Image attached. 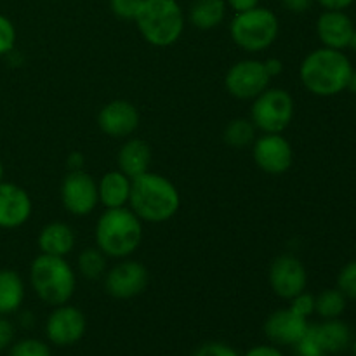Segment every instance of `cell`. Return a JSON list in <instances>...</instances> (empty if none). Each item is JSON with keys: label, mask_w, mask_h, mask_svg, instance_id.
<instances>
[{"label": "cell", "mask_w": 356, "mask_h": 356, "mask_svg": "<svg viewBox=\"0 0 356 356\" xmlns=\"http://www.w3.org/2000/svg\"><path fill=\"white\" fill-rule=\"evenodd\" d=\"M353 65L343 51L320 47L301 63L299 79L305 89L318 97H332L350 89Z\"/></svg>", "instance_id": "cell-1"}, {"label": "cell", "mask_w": 356, "mask_h": 356, "mask_svg": "<svg viewBox=\"0 0 356 356\" xmlns=\"http://www.w3.org/2000/svg\"><path fill=\"white\" fill-rule=\"evenodd\" d=\"M181 207V195L176 184L159 172L141 174L132 179L129 209L143 222L160 225L177 214Z\"/></svg>", "instance_id": "cell-2"}, {"label": "cell", "mask_w": 356, "mask_h": 356, "mask_svg": "<svg viewBox=\"0 0 356 356\" xmlns=\"http://www.w3.org/2000/svg\"><path fill=\"white\" fill-rule=\"evenodd\" d=\"M143 221L129 207L106 209L96 222V245L111 259H125L139 249Z\"/></svg>", "instance_id": "cell-3"}, {"label": "cell", "mask_w": 356, "mask_h": 356, "mask_svg": "<svg viewBox=\"0 0 356 356\" xmlns=\"http://www.w3.org/2000/svg\"><path fill=\"white\" fill-rule=\"evenodd\" d=\"M30 284L42 302L66 305L76 289V273L65 257L40 254L30 266Z\"/></svg>", "instance_id": "cell-4"}, {"label": "cell", "mask_w": 356, "mask_h": 356, "mask_svg": "<svg viewBox=\"0 0 356 356\" xmlns=\"http://www.w3.org/2000/svg\"><path fill=\"white\" fill-rule=\"evenodd\" d=\"M134 21L148 44L169 47L183 35L186 16L177 0H143Z\"/></svg>", "instance_id": "cell-5"}, {"label": "cell", "mask_w": 356, "mask_h": 356, "mask_svg": "<svg viewBox=\"0 0 356 356\" xmlns=\"http://www.w3.org/2000/svg\"><path fill=\"white\" fill-rule=\"evenodd\" d=\"M280 31L277 14L268 7H254L236 13L229 23V37L247 52H261L275 44Z\"/></svg>", "instance_id": "cell-6"}, {"label": "cell", "mask_w": 356, "mask_h": 356, "mask_svg": "<svg viewBox=\"0 0 356 356\" xmlns=\"http://www.w3.org/2000/svg\"><path fill=\"white\" fill-rule=\"evenodd\" d=\"M294 99L280 87H268L252 99L250 120L263 134H282L294 118Z\"/></svg>", "instance_id": "cell-7"}, {"label": "cell", "mask_w": 356, "mask_h": 356, "mask_svg": "<svg viewBox=\"0 0 356 356\" xmlns=\"http://www.w3.org/2000/svg\"><path fill=\"white\" fill-rule=\"evenodd\" d=\"M271 76L259 59H242L229 66L225 76V87L235 99L252 101L270 87Z\"/></svg>", "instance_id": "cell-8"}, {"label": "cell", "mask_w": 356, "mask_h": 356, "mask_svg": "<svg viewBox=\"0 0 356 356\" xmlns=\"http://www.w3.org/2000/svg\"><path fill=\"white\" fill-rule=\"evenodd\" d=\"M104 291L115 299H132L143 294L149 284V273L145 264L132 259H122L104 273Z\"/></svg>", "instance_id": "cell-9"}, {"label": "cell", "mask_w": 356, "mask_h": 356, "mask_svg": "<svg viewBox=\"0 0 356 356\" xmlns=\"http://www.w3.org/2000/svg\"><path fill=\"white\" fill-rule=\"evenodd\" d=\"M63 207L73 216H87L99 204L97 183L86 170H70L61 183Z\"/></svg>", "instance_id": "cell-10"}, {"label": "cell", "mask_w": 356, "mask_h": 356, "mask_svg": "<svg viewBox=\"0 0 356 356\" xmlns=\"http://www.w3.org/2000/svg\"><path fill=\"white\" fill-rule=\"evenodd\" d=\"M268 282L275 294L280 299H294L301 292L306 291L308 285V273L298 257L292 254H284L273 259L268 271Z\"/></svg>", "instance_id": "cell-11"}, {"label": "cell", "mask_w": 356, "mask_h": 356, "mask_svg": "<svg viewBox=\"0 0 356 356\" xmlns=\"http://www.w3.org/2000/svg\"><path fill=\"white\" fill-rule=\"evenodd\" d=\"M86 329V315L68 302L54 306L45 320V336L56 346H73L82 339Z\"/></svg>", "instance_id": "cell-12"}, {"label": "cell", "mask_w": 356, "mask_h": 356, "mask_svg": "<svg viewBox=\"0 0 356 356\" xmlns=\"http://www.w3.org/2000/svg\"><path fill=\"white\" fill-rule=\"evenodd\" d=\"M252 145V159L263 172L278 176L291 169L294 152L282 134H263Z\"/></svg>", "instance_id": "cell-13"}, {"label": "cell", "mask_w": 356, "mask_h": 356, "mask_svg": "<svg viewBox=\"0 0 356 356\" xmlns=\"http://www.w3.org/2000/svg\"><path fill=\"white\" fill-rule=\"evenodd\" d=\"M139 111L131 101L113 99L104 104L97 113V125L101 132L115 139H127L138 131Z\"/></svg>", "instance_id": "cell-14"}, {"label": "cell", "mask_w": 356, "mask_h": 356, "mask_svg": "<svg viewBox=\"0 0 356 356\" xmlns=\"http://www.w3.org/2000/svg\"><path fill=\"white\" fill-rule=\"evenodd\" d=\"M308 329V318L296 313L291 306L273 312L264 322V334L275 346H296Z\"/></svg>", "instance_id": "cell-15"}, {"label": "cell", "mask_w": 356, "mask_h": 356, "mask_svg": "<svg viewBox=\"0 0 356 356\" xmlns=\"http://www.w3.org/2000/svg\"><path fill=\"white\" fill-rule=\"evenodd\" d=\"M356 33L353 19L344 10H323L316 19V35L322 47L344 49L351 47Z\"/></svg>", "instance_id": "cell-16"}, {"label": "cell", "mask_w": 356, "mask_h": 356, "mask_svg": "<svg viewBox=\"0 0 356 356\" xmlns=\"http://www.w3.org/2000/svg\"><path fill=\"white\" fill-rule=\"evenodd\" d=\"M31 198L21 186L0 181V228L23 226L31 216Z\"/></svg>", "instance_id": "cell-17"}, {"label": "cell", "mask_w": 356, "mask_h": 356, "mask_svg": "<svg viewBox=\"0 0 356 356\" xmlns=\"http://www.w3.org/2000/svg\"><path fill=\"white\" fill-rule=\"evenodd\" d=\"M152 163V148L146 141L139 138H129L122 145L117 155V165L120 172L134 179L141 174L148 172Z\"/></svg>", "instance_id": "cell-18"}, {"label": "cell", "mask_w": 356, "mask_h": 356, "mask_svg": "<svg viewBox=\"0 0 356 356\" xmlns=\"http://www.w3.org/2000/svg\"><path fill=\"white\" fill-rule=\"evenodd\" d=\"M38 249L40 254H47V256H58V257H66L75 247L76 238L75 232L70 225L61 221L49 222L42 228V232L38 233Z\"/></svg>", "instance_id": "cell-19"}, {"label": "cell", "mask_w": 356, "mask_h": 356, "mask_svg": "<svg viewBox=\"0 0 356 356\" xmlns=\"http://www.w3.org/2000/svg\"><path fill=\"white\" fill-rule=\"evenodd\" d=\"M131 188L132 179L118 169L103 174V177L97 183L99 204L104 209L127 207L129 198H131Z\"/></svg>", "instance_id": "cell-20"}, {"label": "cell", "mask_w": 356, "mask_h": 356, "mask_svg": "<svg viewBox=\"0 0 356 356\" xmlns=\"http://www.w3.org/2000/svg\"><path fill=\"white\" fill-rule=\"evenodd\" d=\"M313 336L327 355H336L348 350L351 344V329L339 318L323 320L322 323H309Z\"/></svg>", "instance_id": "cell-21"}, {"label": "cell", "mask_w": 356, "mask_h": 356, "mask_svg": "<svg viewBox=\"0 0 356 356\" xmlns=\"http://www.w3.org/2000/svg\"><path fill=\"white\" fill-rule=\"evenodd\" d=\"M226 0H193L188 9L186 19L193 24L197 30H214L225 21Z\"/></svg>", "instance_id": "cell-22"}, {"label": "cell", "mask_w": 356, "mask_h": 356, "mask_svg": "<svg viewBox=\"0 0 356 356\" xmlns=\"http://www.w3.org/2000/svg\"><path fill=\"white\" fill-rule=\"evenodd\" d=\"M24 301V284L14 270H0V315L16 313Z\"/></svg>", "instance_id": "cell-23"}, {"label": "cell", "mask_w": 356, "mask_h": 356, "mask_svg": "<svg viewBox=\"0 0 356 356\" xmlns=\"http://www.w3.org/2000/svg\"><path fill=\"white\" fill-rule=\"evenodd\" d=\"M76 270L86 280H97L103 278L108 271V256L99 247H87L76 257Z\"/></svg>", "instance_id": "cell-24"}, {"label": "cell", "mask_w": 356, "mask_h": 356, "mask_svg": "<svg viewBox=\"0 0 356 356\" xmlns=\"http://www.w3.org/2000/svg\"><path fill=\"white\" fill-rule=\"evenodd\" d=\"M256 132L257 129L250 118H235L225 127L222 139L229 148L243 149L256 141Z\"/></svg>", "instance_id": "cell-25"}, {"label": "cell", "mask_w": 356, "mask_h": 356, "mask_svg": "<svg viewBox=\"0 0 356 356\" xmlns=\"http://www.w3.org/2000/svg\"><path fill=\"white\" fill-rule=\"evenodd\" d=\"M348 305V298L339 289H327L315 298V313L323 320L339 318Z\"/></svg>", "instance_id": "cell-26"}, {"label": "cell", "mask_w": 356, "mask_h": 356, "mask_svg": "<svg viewBox=\"0 0 356 356\" xmlns=\"http://www.w3.org/2000/svg\"><path fill=\"white\" fill-rule=\"evenodd\" d=\"M9 356H52V353L49 344H45L44 341L28 337L13 343V346L9 348Z\"/></svg>", "instance_id": "cell-27"}, {"label": "cell", "mask_w": 356, "mask_h": 356, "mask_svg": "<svg viewBox=\"0 0 356 356\" xmlns=\"http://www.w3.org/2000/svg\"><path fill=\"white\" fill-rule=\"evenodd\" d=\"M337 289L348 299H355L356 301V259L350 261L339 271V275H337Z\"/></svg>", "instance_id": "cell-28"}, {"label": "cell", "mask_w": 356, "mask_h": 356, "mask_svg": "<svg viewBox=\"0 0 356 356\" xmlns=\"http://www.w3.org/2000/svg\"><path fill=\"white\" fill-rule=\"evenodd\" d=\"M14 45H16V28L9 17L0 14V56L13 52Z\"/></svg>", "instance_id": "cell-29"}, {"label": "cell", "mask_w": 356, "mask_h": 356, "mask_svg": "<svg viewBox=\"0 0 356 356\" xmlns=\"http://www.w3.org/2000/svg\"><path fill=\"white\" fill-rule=\"evenodd\" d=\"M143 0H110L111 13L125 21H134Z\"/></svg>", "instance_id": "cell-30"}, {"label": "cell", "mask_w": 356, "mask_h": 356, "mask_svg": "<svg viewBox=\"0 0 356 356\" xmlns=\"http://www.w3.org/2000/svg\"><path fill=\"white\" fill-rule=\"evenodd\" d=\"M296 356H327L325 351L318 344L316 337L313 336L312 329H308L306 336L296 344Z\"/></svg>", "instance_id": "cell-31"}, {"label": "cell", "mask_w": 356, "mask_h": 356, "mask_svg": "<svg viewBox=\"0 0 356 356\" xmlns=\"http://www.w3.org/2000/svg\"><path fill=\"white\" fill-rule=\"evenodd\" d=\"M291 308L294 309L296 313H299L301 316H309L315 313V296L308 294V292H301L299 296H296L294 299H291Z\"/></svg>", "instance_id": "cell-32"}, {"label": "cell", "mask_w": 356, "mask_h": 356, "mask_svg": "<svg viewBox=\"0 0 356 356\" xmlns=\"http://www.w3.org/2000/svg\"><path fill=\"white\" fill-rule=\"evenodd\" d=\"M193 356H240L236 350L225 343H205L195 351Z\"/></svg>", "instance_id": "cell-33"}, {"label": "cell", "mask_w": 356, "mask_h": 356, "mask_svg": "<svg viewBox=\"0 0 356 356\" xmlns=\"http://www.w3.org/2000/svg\"><path fill=\"white\" fill-rule=\"evenodd\" d=\"M14 334H16V330H14V325L10 323V320L0 315V351H6L13 346Z\"/></svg>", "instance_id": "cell-34"}, {"label": "cell", "mask_w": 356, "mask_h": 356, "mask_svg": "<svg viewBox=\"0 0 356 356\" xmlns=\"http://www.w3.org/2000/svg\"><path fill=\"white\" fill-rule=\"evenodd\" d=\"M282 7L292 14H305L312 9L315 0H280Z\"/></svg>", "instance_id": "cell-35"}, {"label": "cell", "mask_w": 356, "mask_h": 356, "mask_svg": "<svg viewBox=\"0 0 356 356\" xmlns=\"http://www.w3.org/2000/svg\"><path fill=\"white\" fill-rule=\"evenodd\" d=\"M243 356H285L275 344H259V346L250 348Z\"/></svg>", "instance_id": "cell-36"}, {"label": "cell", "mask_w": 356, "mask_h": 356, "mask_svg": "<svg viewBox=\"0 0 356 356\" xmlns=\"http://www.w3.org/2000/svg\"><path fill=\"white\" fill-rule=\"evenodd\" d=\"M261 0H226V6L229 7V9L235 10L236 13H245V10H250L254 9V7L259 6Z\"/></svg>", "instance_id": "cell-37"}, {"label": "cell", "mask_w": 356, "mask_h": 356, "mask_svg": "<svg viewBox=\"0 0 356 356\" xmlns=\"http://www.w3.org/2000/svg\"><path fill=\"white\" fill-rule=\"evenodd\" d=\"M316 2L327 10H346L348 7L353 6L355 0H316Z\"/></svg>", "instance_id": "cell-38"}, {"label": "cell", "mask_w": 356, "mask_h": 356, "mask_svg": "<svg viewBox=\"0 0 356 356\" xmlns=\"http://www.w3.org/2000/svg\"><path fill=\"white\" fill-rule=\"evenodd\" d=\"M264 68H266L268 75H270L271 79H273V76L280 75L282 70H284V65H282L280 59L270 58V59H266V61H264Z\"/></svg>", "instance_id": "cell-39"}, {"label": "cell", "mask_w": 356, "mask_h": 356, "mask_svg": "<svg viewBox=\"0 0 356 356\" xmlns=\"http://www.w3.org/2000/svg\"><path fill=\"white\" fill-rule=\"evenodd\" d=\"M68 165H70V170H82L83 155H80L79 152H73L72 155L68 156Z\"/></svg>", "instance_id": "cell-40"}, {"label": "cell", "mask_w": 356, "mask_h": 356, "mask_svg": "<svg viewBox=\"0 0 356 356\" xmlns=\"http://www.w3.org/2000/svg\"><path fill=\"white\" fill-rule=\"evenodd\" d=\"M350 89L356 92V68H353V75H351V82H350Z\"/></svg>", "instance_id": "cell-41"}, {"label": "cell", "mask_w": 356, "mask_h": 356, "mask_svg": "<svg viewBox=\"0 0 356 356\" xmlns=\"http://www.w3.org/2000/svg\"><path fill=\"white\" fill-rule=\"evenodd\" d=\"M3 172H6V170H3V163L2 160H0V181H3Z\"/></svg>", "instance_id": "cell-42"}, {"label": "cell", "mask_w": 356, "mask_h": 356, "mask_svg": "<svg viewBox=\"0 0 356 356\" xmlns=\"http://www.w3.org/2000/svg\"><path fill=\"white\" fill-rule=\"evenodd\" d=\"M351 47L356 49V33H355V38H353V44H351Z\"/></svg>", "instance_id": "cell-43"}, {"label": "cell", "mask_w": 356, "mask_h": 356, "mask_svg": "<svg viewBox=\"0 0 356 356\" xmlns=\"http://www.w3.org/2000/svg\"><path fill=\"white\" fill-rule=\"evenodd\" d=\"M353 348H355V353H356V343L353 344Z\"/></svg>", "instance_id": "cell-44"}, {"label": "cell", "mask_w": 356, "mask_h": 356, "mask_svg": "<svg viewBox=\"0 0 356 356\" xmlns=\"http://www.w3.org/2000/svg\"><path fill=\"white\" fill-rule=\"evenodd\" d=\"M351 356H356V353H355V355H351Z\"/></svg>", "instance_id": "cell-45"}]
</instances>
